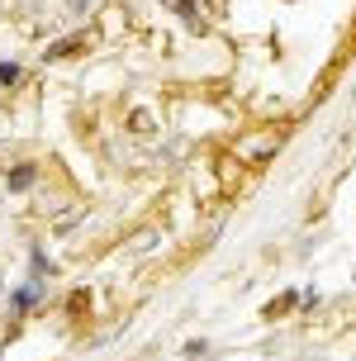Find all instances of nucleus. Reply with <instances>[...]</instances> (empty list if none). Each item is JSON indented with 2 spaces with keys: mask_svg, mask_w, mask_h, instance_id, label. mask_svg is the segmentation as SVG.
<instances>
[{
  "mask_svg": "<svg viewBox=\"0 0 356 361\" xmlns=\"http://www.w3.org/2000/svg\"><path fill=\"white\" fill-rule=\"evenodd\" d=\"M38 295H43V290H38V281H29L24 290H15V309H29V305H38Z\"/></svg>",
  "mask_w": 356,
  "mask_h": 361,
  "instance_id": "obj_1",
  "label": "nucleus"
},
{
  "mask_svg": "<svg viewBox=\"0 0 356 361\" xmlns=\"http://www.w3.org/2000/svg\"><path fill=\"white\" fill-rule=\"evenodd\" d=\"M29 185H34V171L29 166H15L10 171V190H29Z\"/></svg>",
  "mask_w": 356,
  "mask_h": 361,
  "instance_id": "obj_2",
  "label": "nucleus"
},
{
  "mask_svg": "<svg viewBox=\"0 0 356 361\" xmlns=\"http://www.w3.org/2000/svg\"><path fill=\"white\" fill-rule=\"evenodd\" d=\"M10 81H19V67L15 62H0V86H10Z\"/></svg>",
  "mask_w": 356,
  "mask_h": 361,
  "instance_id": "obj_3",
  "label": "nucleus"
},
{
  "mask_svg": "<svg viewBox=\"0 0 356 361\" xmlns=\"http://www.w3.org/2000/svg\"><path fill=\"white\" fill-rule=\"evenodd\" d=\"M166 5H176V10H185V15H190V0H166Z\"/></svg>",
  "mask_w": 356,
  "mask_h": 361,
  "instance_id": "obj_4",
  "label": "nucleus"
}]
</instances>
